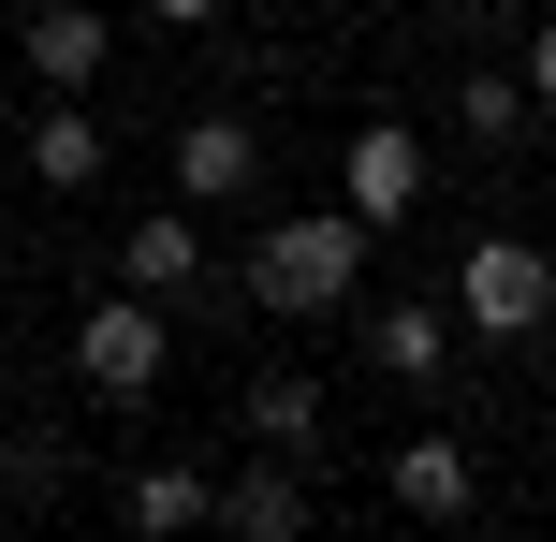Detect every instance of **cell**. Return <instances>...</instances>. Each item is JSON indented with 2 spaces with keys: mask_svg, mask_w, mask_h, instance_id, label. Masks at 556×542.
<instances>
[{
  "mask_svg": "<svg viewBox=\"0 0 556 542\" xmlns=\"http://www.w3.org/2000/svg\"><path fill=\"white\" fill-rule=\"evenodd\" d=\"M381 499L425 514V528H454V514H483V455H469V440H395V455H381Z\"/></svg>",
  "mask_w": 556,
  "mask_h": 542,
  "instance_id": "7",
  "label": "cell"
},
{
  "mask_svg": "<svg viewBox=\"0 0 556 542\" xmlns=\"http://www.w3.org/2000/svg\"><path fill=\"white\" fill-rule=\"evenodd\" d=\"M528 74H513V59H469V74H454V133L483 147V162H498V147H528Z\"/></svg>",
  "mask_w": 556,
  "mask_h": 542,
  "instance_id": "13",
  "label": "cell"
},
{
  "mask_svg": "<svg viewBox=\"0 0 556 542\" xmlns=\"http://www.w3.org/2000/svg\"><path fill=\"white\" fill-rule=\"evenodd\" d=\"M162 367H176V323H162V293H132V279H117L103 308L74 323V381H88L103 411H147V396H162Z\"/></svg>",
  "mask_w": 556,
  "mask_h": 542,
  "instance_id": "2",
  "label": "cell"
},
{
  "mask_svg": "<svg viewBox=\"0 0 556 542\" xmlns=\"http://www.w3.org/2000/svg\"><path fill=\"white\" fill-rule=\"evenodd\" d=\"M117 279L176 308V293L205 279V220H191V205H132V220H117Z\"/></svg>",
  "mask_w": 556,
  "mask_h": 542,
  "instance_id": "10",
  "label": "cell"
},
{
  "mask_svg": "<svg viewBox=\"0 0 556 542\" xmlns=\"http://www.w3.org/2000/svg\"><path fill=\"white\" fill-rule=\"evenodd\" d=\"M454 308H469L483 352H528L556 323V250H528V235H469V264H454Z\"/></svg>",
  "mask_w": 556,
  "mask_h": 542,
  "instance_id": "3",
  "label": "cell"
},
{
  "mask_svg": "<svg viewBox=\"0 0 556 542\" xmlns=\"http://www.w3.org/2000/svg\"><path fill=\"white\" fill-rule=\"evenodd\" d=\"M15 59H29V88H103V59H117V29H103V0H29V29H15Z\"/></svg>",
  "mask_w": 556,
  "mask_h": 542,
  "instance_id": "6",
  "label": "cell"
},
{
  "mask_svg": "<svg viewBox=\"0 0 556 542\" xmlns=\"http://www.w3.org/2000/svg\"><path fill=\"white\" fill-rule=\"evenodd\" d=\"M103 176H117V133L88 117V88H59L29 117V191H103Z\"/></svg>",
  "mask_w": 556,
  "mask_h": 542,
  "instance_id": "9",
  "label": "cell"
},
{
  "mask_svg": "<svg viewBox=\"0 0 556 542\" xmlns=\"http://www.w3.org/2000/svg\"><path fill=\"white\" fill-rule=\"evenodd\" d=\"M235 191H264V133L235 103L176 117V205H235Z\"/></svg>",
  "mask_w": 556,
  "mask_h": 542,
  "instance_id": "5",
  "label": "cell"
},
{
  "mask_svg": "<svg viewBox=\"0 0 556 542\" xmlns=\"http://www.w3.org/2000/svg\"><path fill=\"white\" fill-rule=\"evenodd\" d=\"M0 499H15V514H29V499H59V440H15V455H0Z\"/></svg>",
  "mask_w": 556,
  "mask_h": 542,
  "instance_id": "15",
  "label": "cell"
},
{
  "mask_svg": "<svg viewBox=\"0 0 556 542\" xmlns=\"http://www.w3.org/2000/svg\"><path fill=\"white\" fill-rule=\"evenodd\" d=\"M235 440H264V455H323V381H307V367L250 381V396H235Z\"/></svg>",
  "mask_w": 556,
  "mask_h": 542,
  "instance_id": "14",
  "label": "cell"
},
{
  "mask_svg": "<svg viewBox=\"0 0 556 542\" xmlns=\"http://www.w3.org/2000/svg\"><path fill=\"white\" fill-rule=\"evenodd\" d=\"M307 514H323V499H307V455H264L250 440V469H220V528L235 542H293Z\"/></svg>",
  "mask_w": 556,
  "mask_h": 542,
  "instance_id": "8",
  "label": "cell"
},
{
  "mask_svg": "<svg viewBox=\"0 0 556 542\" xmlns=\"http://www.w3.org/2000/svg\"><path fill=\"white\" fill-rule=\"evenodd\" d=\"M337 205H352L366 235H395V220L425 205V133H410V117H366V133H352V162H337Z\"/></svg>",
  "mask_w": 556,
  "mask_h": 542,
  "instance_id": "4",
  "label": "cell"
},
{
  "mask_svg": "<svg viewBox=\"0 0 556 542\" xmlns=\"http://www.w3.org/2000/svg\"><path fill=\"white\" fill-rule=\"evenodd\" d=\"M366 250H381V235H366L352 205H293V220L250 235V308H278V323H337V308H352V279H366Z\"/></svg>",
  "mask_w": 556,
  "mask_h": 542,
  "instance_id": "1",
  "label": "cell"
},
{
  "mask_svg": "<svg viewBox=\"0 0 556 542\" xmlns=\"http://www.w3.org/2000/svg\"><path fill=\"white\" fill-rule=\"evenodd\" d=\"M513 74H528V103L556 117V15H528V45H513Z\"/></svg>",
  "mask_w": 556,
  "mask_h": 542,
  "instance_id": "16",
  "label": "cell"
},
{
  "mask_svg": "<svg viewBox=\"0 0 556 542\" xmlns=\"http://www.w3.org/2000/svg\"><path fill=\"white\" fill-rule=\"evenodd\" d=\"M117 528L132 542H191V528H220V484H205V469H132V484H117Z\"/></svg>",
  "mask_w": 556,
  "mask_h": 542,
  "instance_id": "12",
  "label": "cell"
},
{
  "mask_svg": "<svg viewBox=\"0 0 556 542\" xmlns=\"http://www.w3.org/2000/svg\"><path fill=\"white\" fill-rule=\"evenodd\" d=\"M366 367H381V381H440L454 367V308H425V293L366 308Z\"/></svg>",
  "mask_w": 556,
  "mask_h": 542,
  "instance_id": "11",
  "label": "cell"
},
{
  "mask_svg": "<svg viewBox=\"0 0 556 542\" xmlns=\"http://www.w3.org/2000/svg\"><path fill=\"white\" fill-rule=\"evenodd\" d=\"M542 484H556V469H542Z\"/></svg>",
  "mask_w": 556,
  "mask_h": 542,
  "instance_id": "18",
  "label": "cell"
},
{
  "mask_svg": "<svg viewBox=\"0 0 556 542\" xmlns=\"http://www.w3.org/2000/svg\"><path fill=\"white\" fill-rule=\"evenodd\" d=\"M147 15H162V29H220L235 0H147Z\"/></svg>",
  "mask_w": 556,
  "mask_h": 542,
  "instance_id": "17",
  "label": "cell"
}]
</instances>
